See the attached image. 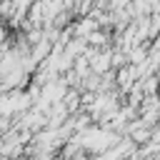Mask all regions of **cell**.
<instances>
[{
	"label": "cell",
	"mask_w": 160,
	"mask_h": 160,
	"mask_svg": "<svg viewBox=\"0 0 160 160\" xmlns=\"http://www.w3.org/2000/svg\"><path fill=\"white\" fill-rule=\"evenodd\" d=\"M158 160H160V158H158Z\"/></svg>",
	"instance_id": "cell-1"
}]
</instances>
